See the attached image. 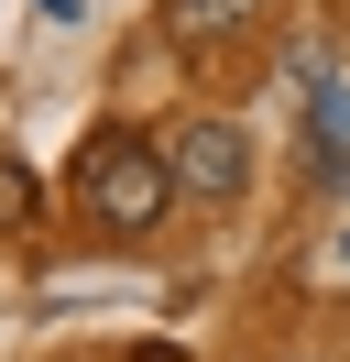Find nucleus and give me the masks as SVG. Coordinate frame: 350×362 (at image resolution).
Here are the masks:
<instances>
[{
    "mask_svg": "<svg viewBox=\"0 0 350 362\" xmlns=\"http://www.w3.org/2000/svg\"><path fill=\"white\" fill-rule=\"evenodd\" d=\"M164 176L186 187V198H241V187H252V143H241L230 121H175Z\"/></svg>",
    "mask_w": 350,
    "mask_h": 362,
    "instance_id": "nucleus-2",
    "label": "nucleus"
},
{
    "mask_svg": "<svg viewBox=\"0 0 350 362\" xmlns=\"http://www.w3.org/2000/svg\"><path fill=\"white\" fill-rule=\"evenodd\" d=\"M77 198H88V220L99 230H153L164 220V198H175V176H164V143H131V132H99L77 154Z\"/></svg>",
    "mask_w": 350,
    "mask_h": 362,
    "instance_id": "nucleus-1",
    "label": "nucleus"
},
{
    "mask_svg": "<svg viewBox=\"0 0 350 362\" xmlns=\"http://www.w3.org/2000/svg\"><path fill=\"white\" fill-rule=\"evenodd\" d=\"M241 33H252V0H175V45L219 55V45H241Z\"/></svg>",
    "mask_w": 350,
    "mask_h": 362,
    "instance_id": "nucleus-3",
    "label": "nucleus"
}]
</instances>
